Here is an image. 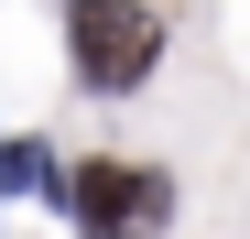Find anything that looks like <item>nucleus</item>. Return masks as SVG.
Listing matches in <instances>:
<instances>
[{
	"instance_id": "f257e3e1",
	"label": "nucleus",
	"mask_w": 250,
	"mask_h": 239,
	"mask_svg": "<svg viewBox=\"0 0 250 239\" xmlns=\"http://www.w3.org/2000/svg\"><path fill=\"white\" fill-rule=\"evenodd\" d=\"M65 44H76V76H87L98 98H120V87H142V76H152L163 22L142 11V0H76V11H65Z\"/></svg>"
},
{
	"instance_id": "f03ea898",
	"label": "nucleus",
	"mask_w": 250,
	"mask_h": 239,
	"mask_svg": "<svg viewBox=\"0 0 250 239\" xmlns=\"http://www.w3.org/2000/svg\"><path fill=\"white\" fill-rule=\"evenodd\" d=\"M131 196H142V174H120V163H76L65 174V207H76L87 239H120V228H131Z\"/></svg>"
},
{
	"instance_id": "7ed1b4c3",
	"label": "nucleus",
	"mask_w": 250,
	"mask_h": 239,
	"mask_svg": "<svg viewBox=\"0 0 250 239\" xmlns=\"http://www.w3.org/2000/svg\"><path fill=\"white\" fill-rule=\"evenodd\" d=\"M0 185H33V196H44L55 185V152L44 141H0Z\"/></svg>"
}]
</instances>
